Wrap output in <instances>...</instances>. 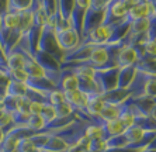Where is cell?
Here are the masks:
<instances>
[{
	"label": "cell",
	"mask_w": 156,
	"mask_h": 152,
	"mask_svg": "<svg viewBox=\"0 0 156 152\" xmlns=\"http://www.w3.org/2000/svg\"><path fill=\"white\" fill-rule=\"evenodd\" d=\"M149 7H151V16L149 17L156 16V0H151L149 2Z\"/></svg>",
	"instance_id": "obj_44"
},
{
	"label": "cell",
	"mask_w": 156,
	"mask_h": 152,
	"mask_svg": "<svg viewBox=\"0 0 156 152\" xmlns=\"http://www.w3.org/2000/svg\"><path fill=\"white\" fill-rule=\"evenodd\" d=\"M38 2H40V3H41V2H42V0H38Z\"/></svg>",
	"instance_id": "obj_54"
},
{
	"label": "cell",
	"mask_w": 156,
	"mask_h": 152,
	"mask_svg": "<svg viewBox=\"0 0 156 152\" xmlns=\"http://www.w3.org/2000/svg\"><path fill=\"white\" fill-rule=\"evenodd\" d=\"M146 132H148L146 130H144L142 127H139V125L135 124V125L129 127V128H127V130L124 131V135H125V138H127L128 144H135V142L141 141L142 138L146 135Z\"/></svg>",
	"instance_id": "obj_20"
},
{
	"label": "cell",
	"mask_w": 156,
	"mask_h": 152,
	"mask_svg": "<svg viewBox=\"0 0 156 152\" xmlns=\"http://www.w3.org/2000/svg\"><path fill=\"white\" fill-rule=\"evenodd\" d=\"M156 58V40H148L142 44V58Z\"/></svg>",
	"instance_id": "obj_30"
},
{
	"label": "cell",
	"mask_w": 156,
	"mask_h": 152,
	"mask_svg": "<svg viewBox=\"0 0 156 152\" xmlns=\"http://www.w3.org/2000/svg\"><path fill=\"white\" fill-rule=\"evenodd\" d=\"M86 137H89L90 139H107L105 137V131L103 128V125L100 124H94V123H89L86 127Z\"/></svg>",
	"instance_id": "obj_27"
},
{
	"label": "cell",
	"mask_w": 156,
	"mask_h": 152,
	"mask_svg": "<svg viewBox=\"0 0 156 152\" xmlns=\"http://www.w3.org/2000/svg\"><path fill=\"white\" fill-rule=\"evenodd\" d=\"M111 33H113V27L111 24L110 25H98L96 27L93 31L87 34L82 40V44H93V45H104V44L108 42L110 37H111Z\"/></svg>",
	"instance_id": "obj_5"
},
{
	"label": "cell",
	"mask_w": 156,
	"mask_h": 152,
	"mask_svg": "<svg viewBox=\"0 0 156 152\" xmlns=\"http://www.w3.org/2000/svg\"><path fill=\"white\" fill-rule=\"evenodd\" d=\"M26 85L28 87H31V89H34V90H38V92H41V93L47 94V96L51 93L54 89H56L55 85L52 83L48 78H45V76H42V78H33V76H28V80H27Z\"/></svg>",
	"instance_id": "obj_12"
},
{
	"label": "cell",
	"mask_w": 156,
	"mask_h": 152,
	"mask_svg": "<svg viewBox=\"0 0 156 152\" xmlns=\"http://www.w3.org/2000/svg\"><path fill=\"white\" fill-rule=\"evenodd\" d=\"M31 103H33V101L30 100L27 96L17 97V111L24 113V114H31V113H30V109H31Z\"/></svg>",
	"instance_id": "obj_37"
},
{
	"label": "cell",
	"mask_w": 156,
	"mask_h": 152,
	"mask_svg": "<svg viewBox=\"0 0 156 152\" xmlns=\"http://www.w3.org/2000/svg\"><path fill=\"white\" fill-rule=\"evenodd\" d=\"M2 27H3V17L0 14V30H2Z\"/></svg>",
	"instance_id": "obj_49"
},
{
	"label": "cell",
	"mask_w": 156,
	"mask_h": 152,
	"mask_svg": "<svg viewBox=\"0 0 156 152\" xmlns=\"http://www.w3.org/2000/svg\"><path fill=\"white\" fill-rule=\"evenodd\" d=\"M115 62L118 68L135 65L138 62V54H136L135 48L131 47V45H121L118 52H117Z\"/></svg>",
	"instance_id": "obj_9"
},
{
	"label": "cell",
	"mask_w": 156,
	"mask_h": 152,
	"mask_svg": "<svg viewBox=\"0 0 156 152\" xmlns=\"http://www.w3.org/2000/svg\"><path fill=\"white\" fill-rule=\"evenodd\" d=\"M98 124L103 125V128H104L107 139L111 138V137H115V135L124 134V131H125V128H124L122 123L120 121V118L111 120V121H100Z\"/></svg>",
	"instance_id": "obj_18"
},
{
	"label": "cell",
	"mask_w": 156,
	"mask_h": 152,
	"mask_svg": "<svg viewBox=\"0 0 156 152\" xmlns=\"http://www.w3.org/2000/svg\"><path fill=\"white\" fill-rule=\"evenodd\" d=\"M35 0H7V7L6 11H14L21 13L26 10H31Z\"/></svg>",
	"instance_id": "obj_22"
},
{
	"label": "cell",
	"mask_w": 156,
	"mask_h": 152,
	"mask_svg": "<svg viewBox=\"0 0 156 152\" xmlns=\"http://www.w3.org/2000/svg\"><path fill=\"white\" fill-rule=\"evenodd\" d=\"M94 45L93 44H80L77 48L65 52L62 63H72V62H83L90 56ZM61 63V65H62Z\"/></svg>",
	"instance_id": "obj_8"
},
{
	"label": "cell",
	"mask_w": 156,
	"mask_h": 152,
	"mask_svg": "<svg viewBox=\"0 0 156 152\" xmlns=\"http://www.w3.org/2000/svg\"><path fill=\"white\" fill-rule=\"evenodd\" d=\"M79 90L86 93L89 97L101 94L97 83L94 82V79H79Z\"/></svg>",
	"instance_id": "obj_24"
},
{
	"label": "cell",
	"mask_w": 156,
	"mask_h": 152,
	"mask_svg": "<svg viewBox=\"0 0 156 152\" xmlns=\"http://www.w3.org/2000/svg\"><path fill=\"white\" fill-rule=\"evenodd\" d=\"M104 16H105V10H97V9H93L89 6L83 20V38L90 31H93L96 27L103 24Z\"/></svg>",
	"instance_id": "obj_6"
},
{
	"label": "cell",
	"mask_w": 156,
	"mask_h": 152,
	"mask_svg": "<svg viewBox=\"0 0 156 152\" xmlns=\"http://www.w3.org/2000/svg\"><path fill=\"white\" fill-rule=\"evenodd\" d=\"M27 85L17 82V80H9L7 86H6V96L11 97H23L27 94Z\"/></svg>",
	"instance_id": "obj_19"
},
{
	"label": "cell",
	"mask_w": 156,
	"mask_h": 152,
	"mask_svg": "<svg viewBox=\"0 0 156 152\" xmlns=\"http://www.w3.org/2000/svg\"><path fill=\"white\" fill-rule=\"evenodd\" d=\"M104 106H105V101L103 100L101 94L93 96V97L89 99V104H87V107H86V114L90 117V120L96 118V117H98L101 114Z\"/></svg>",
	"instance_id": "obj_15"
},
{
	"label": "cell",
	"mask_w": 156,
	"mask_h": 152,
	"mask_svg": "<svg viewBox=\"0 0 156 152\" xmlns=\"http://www.w3.org/2000/svg\"><path fill=\"white\" fill-rule=\"evenodd\" d=\"M0 127H2L4 131L9 130L10 127H13V116H11V113L7 111L4 107L0 109Z\"/></svg>",
	"instance_id": "obj_34"
},
{
	"label": "cell",
	"mask_w": 156,
	"mask_h": 152,
	"mask_svg": "<svg viewBox=\"0 0 156 152\" xmlns=\"http://www.w3.org/2000/svg\"><path fill=\"white\" fill-rule=\"evenodd\" d=\"M28 152H41V149H38V148H34V149H31V151H28Z\"/></svg>",
	"instance_id": "obj_50"
},
{
	"label": "cell",
	"mask_w": 156,
	"mask_h": 152,
	"mask_svg": "<svg viewBox=\"0 0 156 152\" xmlns=\"http://www.w3.org/2000/svg\"><path fill=\"white\" fill-rule=\"evenodd\" d=\"M69 149V145L66 144L65 139H62L61 137L55 134H51V138L48 139V142L45 144L41 151L42 152H66Z\"/></svg>",
	"instance_id": "obj_16"
},
{
	"label": "cell",
	"mask_w": 156,
	"mask_h": 152,
	"mask_svg": "<svg viewBox=\"0 0 156 152\" xmlns=\"http://www.w3.org/2000/svg\"><path fill=\"white\" fill-rule=\"evenodd\" d=\"M142 97H148V99H155L156 97V76H149L148 82L145 85V90Z\"/></svg>",
	"instance_id": "obj_32"
},
{
	"label": "cell",
	"mask_w": 156,
	"mask_h": 152,
	"mask_svg": "<svg viewBox=\"0 0 156 152\" xmlns=\"http://www.w3.org/2000/svg\"><path fill=\"white\" fill-rule=\"evenodd\" d=\"M21 31L20 30H7L2 27L0 30V44H2V47H3V51L4 54H6V58H7V55L11 54V51L16 48V45L18 44L20 38H21Z\"/></svg>",
	"instance_id": "obj_7"
},
{
	"label": "cell",
	"mask_w": 156,
	"mask_h": 152,
	"mask_svg": "<svg viewBox=\"0 0 156 152\" xmlns=\"http://www.w3.org/2000/svg\"><path fill=\"white\" fill-rule=\"evenodd\" d=\"M151 16V7H149V2H139L135 4V7H132L128 11L127 17L131 21L134 20H139V18H146Z\"/></svg>",
	"instance_id": "obj_17"
},
{
	"label": "cell",
	"mask_w": 156,
	"mask_h": 152,
	"mask_svg": "<svg viewBox=\"0 0 156 152\" xmlns=\"http://www.w3.org/2000/svg\"><path fill=\"white\" fill-rule=\"evenodd\" d=\"M45 125H47V123H45V120L42 118L41 114H31L28 121H27V124H26V127L33 132V134L42 132Z\"/></svg>",
	"instance_id": "obj_25"
},
{
	"label": "cell",
	"mask_w": 156,
	"mask_h": 152,
	"mask_svg": "<svg viewBox=\"0 0 156 152\" xmlns=\"http://www.w3.org/2000/svg\"><path fill=\"white\" fill-rule=\"evenodd\" d=\"M7 7V0H0V14H3Z\"/></svg>",
	"instance_id": "obj_45"
},
{
	"label": "cell",
	"mask_w": 156,
	"mask_h": 152,
	"mask_svg": "<svg viewBox=\"0 0 156 152\" xmlns=\"http://www.w3.org/2000/svg\"><path fill=\"white\" fill-rule=\"evenodd\" d=\"M9 80H10V78H9V72H4V71L0 69V86H7Z\"/></svg>",
	"instance_id": "obj_43"
},
{
	"label": "cell",
	"mask_w": 156,
	"mask_h": 152,
	"mask_svg": "<svg viewBox=\"0 0 156 152\" xmlns=\"http://www.w3.org/2000/svg\"><path fill=\"white\" fill-rule=\"evenodd\" d=\"M131 20L128 17L122 18L121 21H117L114 24H111L113 27V33H111V37L107 44H120L122 41V38L127 35L128 30H129V25H131Z\"/></svg>",
	"instance_id": "obj_10"
},
{
	"label": "cell",
	"mask_w": 156,
	"mask_h": 152,
	"mask_svg": "<svg viewBox=\"0 0 156 152\" xmlns=\"http://www.w3.org/2000/svg\"><path fill=\"white\" fill-rule=\"evenodd\" d=\"M0 69H2V71H3V68H2V66H0Z\"/></svg>",
	"instance_id": "obj_53"
},
{
	"label": "cell",
	"mask_w": 156,
	"mask_h": 152,
	"mask_svg": "<svg viewBox=\"0 0 156 152\" xmlns=\"http://www.w3.org/2000/svg\"><path fill=\"white\" fill-rule=\"evenodd\" d=\"M56 109V116L58 117H70V116H75V110L72 109V106L69 103H62V104L55 106Z\"/></svg>",
	"instance_id": "obj_35"
},
{
	"label": "cell",
	"mask_w": 156,
	"mask_h": 152,
	"mask_svg": "<svg viewBox=\"0 0 156 152\" xmlns=\"http://www.w3.org/2000/svg\"><path fill=\"white\" fill-rule=\"evenodd\" d=\"M56 89L62 92H72L79 89V79L76 75H73L69 69H62L61 79L56 86Z\"/></svg>",
	"instance_id": "obj_11"
},
{
	"label": "cell",
	"mask_w": 156,
	"mask_h": 152,
	"mask_svg": "<svg viewBox=\"0 0 156 152\" xmlns=\"http://www.w3.org/2000/svg\"><path fill=\"white\" fill-rule=\"evenodd\" d=\"M146 2H151V0H146Z\"/></svg>",
	"instance_id": "obj_55"
},
{
	"label": "cell",
	"mask_w": 156,
	"mask_h": 152,
	"mask_svg": "<svg viewBox=\"0 0 156 152\" xmlns=\"http://www.w3.org/2000/svg\"><path fill=\"white\" fill-rule=\"evenodd\" d=\"M118 71L120 68H111V69H104V71H96L94 75V82L97 83L100 93H105L117 87V82H118Z\"/></svg>",
	"instance_id": "obj_2"
},
{
	"label": "cell",
	"mask_w": 156,
	"mask_h": 152,
	"mask_svg": "<svg viewBox=\"0 0 156 152\" xmlns=\"http://www.w3.org/2000/svg\"><path fill=\"white\" fill-rule=\"evenodd\" d=\"M153 101H155V103H156V97H155V99H153Z\"/></svg>",
	"instance_id": "obj_52"
},
{
	"label": "cell",
	"mask_w": 156,
	"mask_h": 152,
	"mask_svg": "<svg viewBox=\"0 0 156 152\" xmlns=\"http://www.w3.org/2000/svg\"><path fill=\"white\" fill-rule=\"evenodd\" d=\"M44 104H45V103H40V101H33V103H31V109H30V113H31V114H41Z\"/></svg>",
	"instance_id": "obj_41"
},
{
	"label": "cell",
	"mask_w": 156,
	"mask_h": 152,
	"mask_svg": "<svg viewBox=\"0 0 156 152\" xmlns=\"http://www.w3.org/2000/svg\"><path fill=\"white\" fill-rule=\"evenodd\" d=\"M24 55L18 51H13L6 58V65L9 71H16V69H24Z\"/></svg>",
	"instance_id": "obj_21"
},
{
	"label": "cell",
	"mask_w": 156,
	"mask_h": 152,
	"mask_svg": "<svg viewBox=\"0 0 156 152\" xmlns=\"http://www.w3.org/2000/svg\"><path fill=\"white\" fill-rule=\"evenodd\" d=\"M3 27L7 30H17L20 28V13L14 11H4L3 14Z\"/></svg>",
	"instance_id": "obj_26"
},
{
	"label": "cell",
	"mask_w": 156,
	"mask_h": 152,
	"mask_svg": "<svg viewBox=\"0 0 156 152\" xmlns=\"http://www.w3.org/2000/svg\"><path fill=\"white\" fill-rule=\"evenodd\" d=\"M148 149H156V137L152 139V142L149 144V147H148Z\"/></svg>",
	"instance_id": "obj_48"
},
{
	"label": "cell",
	"mask_w": 156,
	"mask_h": 152,
	"mask_svg": "<svg viewBox=\"0 0 156 152\" xmlns=\"http://www.w3.org/2000/svg\"><path fill=\"white\" fill-rule=\"evenodd\" d=\"M41 116H42V118L45 120V123H51V121H54L55 118H56V109H55V106H52L51 103H45L42 107V111H41Z\"/></svg>",
	"instance_id": "obj_31"
},
{
	"label": "cell",
	"mask_w": 156,
	"mask_h": 152,
	"mask_svg": "<svg viewBox=\"0 0 156 152\" xmlns=\"http://www.w3.org/2000/svg\"><path fill=\"white\" fill-rule=\"evenodd\" d=\"M101 97L105 103H110V104H122L128 97H131V92L128 90V89H120V87H115V89H113V90L103 93Z\"/></svg>",
	"instance_id": "obj_13"
},
{
	"label": "cell",
	"mask_w": 156,
	"mask_h": 152,
	"mask_svg": "<svg viewBox=\"0 0 156 152\" xmlns=\"http://www.w3.org/2000/svg\"><path fill=\"white\" fill-rule=\"evenodd\" d=\"M127 14H128V9H127V6H125V3L121 2V0H113L111 3L107 4L103 24L110 25L117 21H121L122 18L127 17Z\"/></svg>",
	"instance_id": "obj_4"
},
{
	"label": "cell",
	"mask_w": 156,
	"mask_h": 152,
	"mask_svg": "<svg viewBox=\"0 0 156 152\" xmlns=\"http://www.w3.org/2000/svg\"><path fill=\"white\" fill-rule=\"evenodd\" d=\"M9 78H10V80H17V82H21V83H27L28 73L24 69H16V71H9Z\"/></svg>",
	"instance_id": "obj_36"
},
{
	"label": "cell",
	"mask_w": 156,
	"mask_h": 152,
	"mask_svg": "<svg viewBox=\"0 0 156 152\" xmlns=\"http://www.w3.org/2000/svg\"><path fill=\"white\" fill-rule=\"evenodd\" d=\"M90 7L97 9V10H105L107 9V3L104 0H90Z\"/></svg>",
	"instance_id": "obj_42"
},
{
	"label": "cell",
	"mask_w": 156,
	"mask_h": 152,
	"mask_svg": "<svg viewBox=\"0 0 156 152\" xmlns=\"http://www.w3.org/2000/svg\"><path fill=\"white\" fill-rule=\"evenodd\" d=\"M4 137H6V131L0 127V145H2V142H3V139H4Z\"/></svg>",
	"instance_id": "obj_47"
},
{
	"label": "cell",
	"mask_w": 156,
	"mask_h": 152,
	"mask_svg": "<svg viewBox=\"0 0 156 152\" xmlns=\"http://www.w3.org/2000/svg\"><path fill=\"white\" fill-rule=\"evenodd\" d=\"M148 40H156V16H152V17H149Z\"/></svg>",
	"instance_id": "obj_40"
},
{
	"label": "cell",
	"mask_w": 156,
	"mask_h": 152,
	"mask_svg": "<svg viewBox=\"0 0 156 152\" xmlns=\"http://www.w3.org/2000/svg\"><path fill=\"white\" fill-rule=\"evenodd\" d=\"M135 68L139 72H144L146 75L156 76V58H144L139 59L135 63Z\"/></svg>",
	"instance_id": "obj_23"
},
{
	"label": "cell",
	"mask_w": 156,
	"mask_h": 152,
	"mask_svg": "<svg viewBox=\"0 0 156 152\" xmlns=\"http://www.w3.org/2000/svg\"><path fill=\"white\" fill-rule=\"evenodd\" d=\"M135 73H136V68H135V65L120 68V71H118V82H117V87H120V89H128V87L131 86V83H132V80H134Z\"/></svg>",
	"instance_id": "obj_14"
},
{
	"label": "cell",
	"mask_w": 156,
	"mask_h": 152,
	"mask_svg": "<svg viewBox=\"0 0 156 152\" xmlns=\"http://www.w3.org/2000/svg\"><path fill=\"white\" fill-rule=\"evenodd\" d=\"M34 24V10H26L20 13V31L21 34H27Z\"/></svg>",
	"instance_id": "obj_28"
},
{
	"label": "cell",
	"mask_w": 156,
	"mask_h": 152,
	"mask_svg": "<svg viewBox=\"0 0 156 152\" xmlns=\"http://www.w3.org/2000/svg\"><path fill=\"white\" fill-rule=\"evenodd\" d=\"M75 0H58V11L63 20H70Z\"/></svg>",
	"instance_id": "obj_29"
},
{
	"label": "cell",
	"mask_w": 156,
	"mask_h": 152,
	"mask_svg": "<svg viewBox=\"0 0 156 152\" xmlns=\"http://www.w3.org/2000/svg\"><path fill=\"white\" fill-rule=\"evenodd\" d=\"M105 149H107V139H91V152H104Z\"/></svg>",
	"instance_id": "obj_39"
},
{
	"label": "cell",
	"mask_w": 156,
	"mask_h": 152,
	"mask_svg": "<svg viewBox=\"0 0 156 152\" xmlns=\"http://www.w3.org/2000/svg\"><path fill=\"white\" fill-rule=\"evenodd\" d=\"M38 49L44 51L49 54L51 56H54L59 63H62V59H63V55L65 52L59 48L58 41H56V33H55V28L51 24H45L42 30V34H41L40 42H38Z\"/></svg>",
	"instance_id": "obj_1"
},
{
	"label": "cell",
	"mask_w": 156,
	"mask_h": 152,
	"mask_svg": "<svg viewBox=\"0 0 156 152\" xmlns=\"http://www.w3.org/2000/svg\"><path fill=\"white\" fill-rule=\"evenodd\" d=\"M56 33V41L58 45L63 52H68L70 49H75L82 44V37L77 34V31L73 27L69 28H63L55 31Z\"/></svg>",
	"instance_id": "obj_3"
},
{
	"label": "cell",
	"mask_w": 156,
	"mask_h": 152,
	"mask_svg": "<svg viewBox=\"0 0 156 152\" xmlns=\"http://www.w3.org/2000/svg\"><path fill=\"white\" fill-rule=\"evenodd\" d=\"M56 2H58V0H56Z\"/></svg>",
	"instance_id": "obj_57"
},
{
	"label": "cell",
	"mask_w": 156,
	"mask_h": 152,
	"mask_svg": "<svg viewBox=\"0 0 156 152\" xmlns=\"http://www.w3.org/2000/svg\"><path fill=\"white\" fill-rule=\"evenodd\" d=\"M66 99H65V92L59 90V89H54L51 93L48 94V103H51L52 106H58L65 103Z\"/></svg>",
	"instance_id": "obj_33"
},
{
	"label": "cell",
	"mask_w": 156,
	"mask_h": 152,
	"mask_svg": "<svg viewBox=\"0 0 156 152\" xmlns=\"http://www.w3.org/2000/svg\"><path fill=\"white\" fill-rule=\"evenodd\" d=\"M149 117H151L152 120H155V121H156V103L153 104L152 110H151V113H149Z\"/></svg>",
	"instance_id": "obj_46"
},
{
	"label": "cell",
	"mask_w": 156,
	"mask_h": 152,
	"mask_svg": "<svg viewBox=\"0 0 156 152\" xmlns=\"http://www.w3.org/2000/svg\"><path fill=\"white\" fill-rule=\"evenodd\" d=\"M34 148H35V147H34V142L31 141V138L26 137V138H21V139H20V142H18V145H17V151L16 152H28Z\"/></svg>",
	"instance_id": "obj_38"
},
{
	"label": "cell",
	"mask_w": 156,
	"mask_h": 152,
	"mask_svg": "<svg viewBox=\"0 0 156 152\" xmlns=\"http://www.w3.org/2000/svg\"><path fill=\"white\" fill-rule=\"evenodd\" d=\"M121 2H124V0H121Z\"/></svg>",
	"instance_id": "obj_56"
},
{
	"label": "cell",
	"mask_w": 156,
	"mask_h": 152,
	"mask_svg": "<svg viewBox=\"0 0 156 152\" xmlns=\"http://www.w3.org/2000/svg\"><path fill=\"white\" fill-rule=\"evenodd\" d=\"M104 2H105V3H107V4H108V3H111L113 0H104Z\"/></svg>",
	"instance_id": "obj_51"
}]
</instances>
